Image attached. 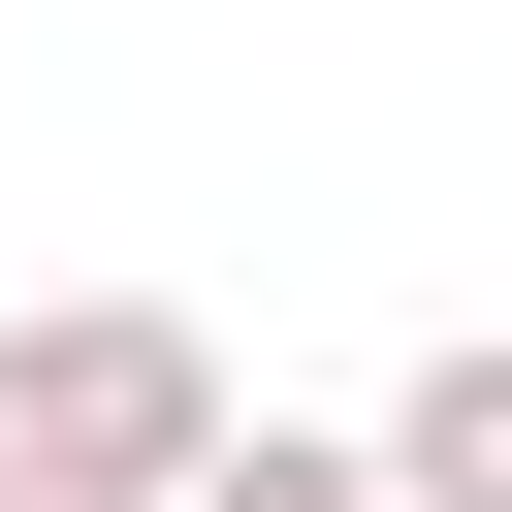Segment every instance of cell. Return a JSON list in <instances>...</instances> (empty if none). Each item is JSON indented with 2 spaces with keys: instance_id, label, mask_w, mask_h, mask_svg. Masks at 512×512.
Instances as JSON below:
<instances>
[{
  "instance_id": "cell-2",
  "label": "cell",
  "mask_w": 512,
  "mask_h": 512,
  "mask_svg": "<svg viewBox=\"0 0 512 512\" xmlns=\"http://www.w3.org/2000/svg\"><path fill=\"white\" fill-rule=\"evenodd\" d=\"M416 480H448V512H512V384H448V416H416Z\"/></svg>"
},
{
  "instance_id": "cell-3",
  "label": "cell",
  "mask_w": 512,
  "mask_h": 512,
  "mask_svg": "<svg viewBox=\"0 0 512 512\" xmlns=\"http://www.w3.org/2000/svg\"><path fill=\"white\" fill-rule=\"evenodd\" d=\"M224 512H352V480H288V448H256V480H224Z\"/></svg>"
},
{
  "instance_id": "cell-1",
  "label": "cell",
  "mask_w": 512,
  "mask_h": 512,
  "mask_svg": "<svg viewBox=\"0 0 512 512\" xmlns=\"http://www.w3.org/2000/svg\"><path fill=\"white\" fill-rule=\"evenodd\" d=\"M160 416H192V384H160V352H32V480H128V448H160Z\"/></svg>"
}]
</instances>
